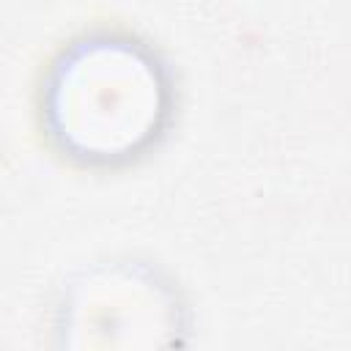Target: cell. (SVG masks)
I'll list each match as a JSON object with an SVG mask.
<instances>
[{
    "mask_svg": "<svg viewBox=\"0 0 351 351\" xmlns=\"http://www.w3.org/2000/svg\"><path fill=\"white\" fill-rule=\"evenodd\" d=\"M173 90L167 69L145 44L93 33L52 63L41 115L52 143L82 165H123L165 134Z\"/></svg>",
    "mask_w": 351,
    "mask_h": 351,
    "instance_id": "6da1fadb",
    "label": "cell"
}]
</instances>
